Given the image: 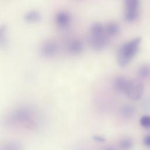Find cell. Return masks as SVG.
Instances as JSON below:
<instances>
[{"instance_id": "1", "label": "cell", "mask_w": 150, "mask_h": 150, "mask_svg": "<svg viewBox=\"0 0 150 150\" xmlns=\"http://www.w3.org/2000/svg\"><path fill=\"white\" fill-rule=\"evenodd\" d=\"M34 114L28 108L21 107L12 111L6 120L10 125H20L27 128H33L36 126Z\"/></svg>"}, {"instance_id": "2", "label": "cell", "mask_w": 150, "mask_h": 150, "mask_svg": "<svg viewBox=\"0 0 150 150\" xmlns=\"http://www.w3.org/2000/svg\"><path fill=\"white\" fill-rule=\"evenodd\" d=\"M141 38H136L120 47L117 54V62L121 67L127 66L138 51Z\"/></svg>"}, {"instance_id": "3", "label": "cell", "mask_w": 150, "mask_h": 150, "mask_svg": "<svg viewBox=\"0 0 150 150\" xmlns=\"http://www.w3.org/2000/svg\"><path fill=\"white\" fill-rule=\"evenodd\" d=\"M144 84L138 80H132L130 87L127 94L133 100H139L143 93Z\"/></svg>"}, {"instance_id": "4", "label": "cell", "mask_w": 150, "mask_h": 150, "mask_svg": "<svg viewBox=\"0 0 150 150\" xmlns=\"http://www.w3.org/2000/svg\"><path fill=\"white\" fill-rule=\"evenodd\" d=\"M131 83V80L122 76L117 77L113 81V86L116 91L127 94Z\"/></svg>"}, {"instance_id": "5", "label": "cell", "mask_w": 150, "mask_h": 150, "mask_svg": "<svg viewBox=\"0 0 150 150\" xmlns=\"http://www.w3.org/2000/svg\"><path fill=\"white\" fill-rule=\"evenodd\" d=\"M58 51L57 43L53 40H48L43 43L40 47L42 55L46 57H52L54 56Z\"/></svg>"}, {"instance_id": "6", "label": "cell", "mask_w": 150, "mask_h": 150, "mask_svg": "<svg viewBox=\"0 0 150 150\" xmlns=\"http://www.w3.org/2000/svg\"><path fill=\"white\" fill-rule=\"evenodd\" d=\"M107 37L104 35L93 36L90 38V43L91 47L96 50H100L104 49L107 44Z\"/></svg>"}, {"instance_id": "7", "label": "cell", "mask_w": 150, "mask_h": 150, "mask_svg": "<svg viewBox=\"0 0 150 150\" xmlns=\"http://www.w3.org/2000/svg\"><path fill=\"white\" fill-rule=\"evenodd\" d=\"M71 15L66 11L58 12L55 16V22L57 26L62 29L67 28L71 22Z\"/></svg>"}, {"instance_id": "8", "label": "cell", "mask_w": 150, "mask_h": 150, "mask_svg": "<svg viewBox=\"0 0 150 150\" xmlns=\"http://www.w3.org/2000/svg\"><path fill=\"white\" fill-rule=\"evenodd\" d=\"M67 51L73 55L80 54L84 49V45L79 39H73L70 40L67 45Z\"/></svg>"}, {"instance_id": "9", "label": "cell", "mask_w": 150, "mask_h": 150, "mask_svg": "<svg viewBox=\"0 0 150 150\" xmlns=\"http://www.w3.org/2000/svg\"><path fill=\"white\" fill-rule=\"evenodd\" d=\"M41 19L40 13L36 10H31L26 12L24 15V20L30 23L38 22Z\"/></svg>"}, {"instance_id": "10", "label": "cell", "mask_w": 150, "mask_h": 150, "mask_svg": "<svg viewBox=\"0 0 150 150\" xmlns=\"http://www.w3.org/2000/svg\"><path fill=\"white\" fill-rule=\"evenodd\" d=\"M7 26L3 24L0 25V47L4 48L6 46L8 43L7 38Z\"/></svg>"}, {"instance_id": "11", "label": "cell", "mask_w": 150, "mask_h": 150, "mask_svg": "<svg viewBox=\"0 0 150 150\" xmlns=\"http://www.w3.org/2000/svg\"><path fill=\"white\" fill-rule=\"evenodd\" d=\"M0 150H22V146L16 141H9L2 144Z\"/></svg>"}, {"instance_id": "12", "label": "cell", "mask_w": 150, "mask_h": 150, "mask_svg": "<svg viewBox=\"0 0 150 150\" xmlns=\"http://www.w3.org/2000/svg\"><path fill=\"white\" fill-rule=\"evenodd\" d=\"M105 32L109 36L116 35L120 30L119 25L114 22L108 23L105 28Z\"/></svg>"}, {"instance_id": "13", "label": "cell", "mask_w": 150, "mask_h": 150, "mask_svg": "<svg viewBox=\"0 0 150 150\" xmlns=\"http://www.w3.org/2000/svg\"><path fill=\"white\" fill-rule=\"evenodd\" d=\"M104 28L102 24L100 23H94L92 25L90 28V33L91 35L93 36H97V35H101L104 34Z\"/></svg>"}, {"instance_id": "14", "label": "cell", "mask_w": 150, "mask_h": 150, "mask_svg": "<svg viewBox=\"0 0 150 150\" xmlns=\"http://www.w3.org/2000/svg\"><path fill=\"white\" fill-rule=\"evenodd\" d=\"M138 16V11H134V10H125V12L124 14V19L128 22H133L134 21Z\"/></svg>"}, {"instance_id": "15", "label": "cell", "mask_w": 150, "mask_h": 150, "mask_svg": "<svg viewBox=\"0 0 150 150\" xmlns=\"http://www.w3.org/2000/svg\"><path fill=\"white\" fill-rule=\"evenodd\" d=\"M125 10L138 11L139 0H124Z\"/></svg>"}, {"instance_id": "16", "label": "cell", "mask_w": 150, "mask_h": 150, "mask_svg": "<svg viewBox=\"0 0 150 150\" xmlns=\"http://www.w3.org/2000/svg\"><path fill=\"white\" fill-rule=\"evenodd\" d=\"M134 107L130 104H126L121 108V114L125 117H131L134 112Z\"/></svg>"}, {"instance_id": "17", "label": "cell", "mask_w": 150, "mask_h": 150, "mask_svg": "<svg viewBox=\"0 0 150 150\" xmlns=\"http://www.w3.org/2000/svg\"><path fill=\"white\" fill-rule=\"evenodd\" d=\"M138 74L142 78H146L150 75V67L148 65H142L138 70Z\"/></svg>"}, {"instance_id": "18", "label": "cell", "mask_w": 150, "mask_h": 150, "mask_svg": "<svg viewBox=\"0 0 150 150\" xmlns=\"http://www.w3.org/2000/svg\"><path fill=\"white\" fill-rule=\"evenodd\" d=\"M133 145V143L131 139L129 138H125L120 141V146L121 148L123 150H129Z\"/></svg>"}, {"instance_id": "19", "label": "cell", "mask_w": 150, "mask_h": 150, "mask_svg": "<svg viewBox=\"0 0 150 150\" xmlns=\"http://www.w3.org/2000/svg\"><path fill=\"white\" fill-rule=\"evenodd\" d=\"M140 124L144 128H150V116L144 115L140 119Z\"/></svg>"}, {"instance_id": "20", "label": "cell", "mask_w": 150, "mask_h": 150, "mask_svg": "<svg viewBox=\"0 0 150 150\" xmlns=\"http://www.w3.org/2000/svg\"><path fill=\"white\" fill-rule=\"evenodd\" d=\"M144 144L150 147V134L146 135L144 138Z\"/></svg>"}, {"instance_id": "21", "label": "cell", "mask_w": 150, "mask_h": 150, "mask_svg": "<svg viewBox=\"0 0 150 150\" xmlns=\"http://www.w3.org/2000/svg\"><path fill=\"white\" fill-rule=\"evenodd\" d=\"M94 139H96V141H98V142H103L104 141L105 139L100 136H96L94 137Z\"/></svg>"}, {"instance_id": "22", "label": "cell", "mask_w": 150, "mask_h": 150, "mask_svg": "<svg viewBox=\"0 0 150 150\" xmlns=\"http://www.w3.org/2000/svg\"><path fill=\"white\" fill-rule=\"evenodd\" d=\"M103 150H115V149L112 147H107V148H104Z\"/></svg>"}]
</instances>
